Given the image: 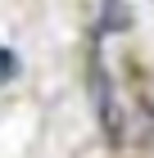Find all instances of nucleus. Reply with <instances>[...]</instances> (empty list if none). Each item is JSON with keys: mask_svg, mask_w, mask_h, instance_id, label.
<instances>
[{"mask_svg": "<svg viewBox=\"0 0 154 158\" xmlns=\"http://www.w3.org/2000/svg\"><path fill=\"white\" fill-rule=\"evenodd\" d=\"M14 73H18V63L9 59V50H0V77H14Z\"/></svg>", "mask_w": 154, "mask_h": 158, "instance_id": "obj_3", "label": "nucleus"}, {"mask_svg": "<svg viewBox=\"0 0 154 158\" xmlns=\"http://www.w3.org/2000/svg\"><path fill=\"white\" fill-rule=\"evenodd\" d=\"M91 104H95V118H100V131L109 135V145H122L127 140V104H122L118 81L104 63H91Z\"/></svg>", "mask_w": 154, "mask_h": 158, "instance_id": "obj_1", "label": "nucleus"}, {"mask_svg": "<svg viewBox=\"0 0 154 158\" xmlns=\"http://www.w3.org/2000/svg\"><path fill=\"white\" fill-rule=\"evenodd\" d=\"M100 23H104V32H127L131 27L127 0H104V5H100Z\"/></svg>", "mask_w": 154, "mask_h": 158, "instance_id": "obj_2", "label": "nucleus"}]
</instances>
